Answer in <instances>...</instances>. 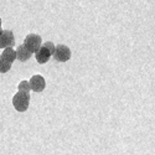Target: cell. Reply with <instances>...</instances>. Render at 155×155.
Listing matches in <instances>:
<instances>
[{
	"label": "cell",
	"mask_w": 155,
	"mask_h": 155,
	"mask_svg": "<svg viewBox=\"0 0 155 155\" xmlns=\"http://www.w3.org/2000/svg\"><path fill=\"white\" fill-rule=\"evenodd\" d=\"M55 51V45L48 41V42H45L44 45L40 46V48H38L36 52H35V57H36V61L38 63H46L51 56H52Z\"/></svg>",
	"instance_id": "1"
},
{
	"label": "cell",
	"mask_w": 155,
	"mask_h": 155,
	"mask_svg": "<svg viewBox=\"0 0 155 155\" xmlns=\"http://www.w3.org/2000/svg\"><path fill=\"white\" fill-rule=\"evenodd\" d=\"M12 104L18 112H25L30 104V94L18 91V93L12 98Z\"/></svg>",
	"instance_id": "2"
},
{
	"label": "cell",
	"mask_w": 155,
	"mask_h": 155,
	"mask_svg": "<svg viewBox=\"0 0 155 155\" xmlns=\"http://www.w3.org/2000/svg\"><path fill=\"white\" fill-rule=\"evenodd\" d=\"M25 47H26L31 54H35L36 51L40 48V46L42 45V41H41V36H38L36 34H30L25 37V41L22 44Z\"/></svg>",
	"instance_id": "3"
},
{
	"label": "cell",
	"mask_w": 155,
	"mask_h": 155,
	"mask_svg": "<svg viewBox=\"0 0 155 155\" xmlns=\"http://www.w3.org/2000/svg\"><path fill=\"white\" fill-rule=\"evenodd\" d=\"M52 56L58 62H66L71 58V50L66 45H57L55 46V51Z\"/></svg>",
	"instance_id": "4"
},
{
	"label": "cell",
	"mask_w": 155,
	"mask_h": 155,
	"mask_svg": "<svg viewBox=\"0 0 155 155\" xmlns=\"http://www.w3.org/2000/svg\"><path fill=\"white\" fill-rule=\"evenodd\" d=\"M30 84V89H32L34 92H42L45 87H46V82L45 78L40 74H35L31 77V80L29 81Z\"/></svg>",
	"instance_id": "5"
},
{
	"label": "cell",
	"mask_w": 155,
	"mask_h": 155,
	"mask_svg": "<svg viewBox=\"0 0 155 155\" xmlns=\"http://www.w3.org/2000/svg\"><path fill=\"white\" fill-rule=\"evenodd\" d=\"M15 45V38L14 34L10 30H3L2 35H0V48H6V47H12Z\"/></svg>",
	"instance_id": "6"
},
{
	"label": "cell",
	"mask_w": 155,
	"mask_h": 155,
	"mask_svg": "<svg viewBox=\"0 0 155 155\" xmlns=\"http://www.w3.org/2000/svg\"><path fill=\"white\" fill-rule=\"evenodd\" d=\"M15 52H16V58H18L19 61H21V62H25V61L30 60V57H31V55H32L24 45H20V46L18 47V51H15Z\"/></svg>",
	"instance_id": "7"
},
{
	"label": "cell",
	"mask_w": 155,
	"mask_h": 155,
	"mask_svg": "<svg viewBox=\"0 0 155 155\" xmlns=\"http://www.w3.org/2000/svg\"><path fill=\"white\" fill-rule=\"evenodd\" d=\"M4 60H6L8 62H10L12 64V62H14L16 60V52H15V50L12 48V47H6L4 48V52L0 55Z\"/></svg>",
	"instance_id": "8"
},
{
	"label": "cell",
	"mask_w": 155,
	"mask_h": 155,
	"mask_svg": "<svg viewBox=\"0 0 155 155\" xmlns=\"http://www.w3.org/2000/svg\"><path fill=\"white\" fill-rule=\"evenodd\" d=\"M11 68V63L0 56V73H6Z\"/></svg>",
	"instance_id": "9"
},
{
	"label": "cell",
	"mask_w": 155,
	"mask_h": 155,
	"mask_svg": "<svg viewBox=\"0 0 155 155\" xmlns=\"http://www.w3.org/2000/svg\"><path fill=\"white\" fill-rule=\"evenodd\" d=\"M19 92H25V93H30V84L28 81H21L19 83Z\"/></svg>",
	"instance_id": "10"
},
{
	"label": "cell",
	"mask_w": 155,
	"mask_h": 155,
	"mask_svg": "<svg viewBox=\"0 0 155 155\" xmlns=\"http://www.w3.org/2000/svg\"><path fill=\"white\" fill-rule=\"evenodd\" d=\"M3 32V29H2V19H0V35H2Z\"/></svg>",
	"instance_id": "11"
}]
</instances>
